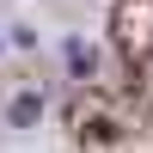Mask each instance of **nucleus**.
Wrapping results in <instances>:
<instances>
[{
	"label": "nucleus",
	"mask_w": 153,
	"mask_h": 153,
	"mask_svg": "<svg viewBox=\"0 0 153 153\" xmlns=\"http://www.w3.org/2000/svg\"><path fill=\"white\" fill-rule=\"evenodd\" d=\"M37 110H43L37 98H19V104H12V123H19V129H31V123H37Z\"/></svg>",
	"instance_id": "f257e3e1"
}]
</instances>
